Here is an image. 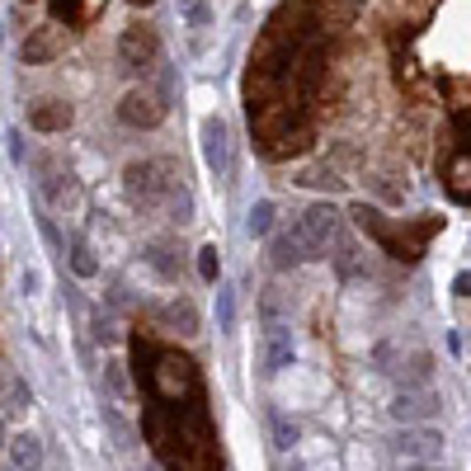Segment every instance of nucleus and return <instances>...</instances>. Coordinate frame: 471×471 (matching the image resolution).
Wrapping results in <instances>:
<instances>
[{
  "label": "nucleus",
  "instance_id": "nucleus-17",
  "mask_svg": "<svg viewBox=\"0 0 471 471\" xmlns=\"http://www.w3.org/2000/svg\"><path fill=\"white\" fill-rule=\"evenodd\" d=\"M217 331L222 335L236 331V293L227 288V283H217Z\"/></svg>",
  "mask_w": 471,
  "mask_h": 471
},
{
  "label": "nucleus",
  "instance_id": "nucleus-11",
  "mask_svg": "<svg viewBox=\"0 0 471 471\" xmlns=\"http://www.w3.org/2000/svg\"><path fill=\"white\" fill-rule=\"evenodd\" d=\"M10 462H14V471H43V439L14 434L10 439Z\"/></svg>",
  "mask_w": 471,
  "mask_h": 471
},
{
  "label": "nucleus",
  "instance_id": "nucleus-2",
  "mask_svg": "<svg viewBox=\"0 0 471 471\" xmlns=\"http://www.w3.org/2000/svg\"><path fill=\"white\" fill-rule=\"evenodd\" d=\"M297 236H302V245H306V255L321 259V255L335 245V236H340V213L331 208V203H316V208H306V213L297 217Z\"/></svg>",
  "mask_w": 471,
  "mask_h": 471
},
{
  "label": "nucleus",
  "instance_id": "nucleus-5",
  "mask_svg": "<svg viewBox=\"0 0 471 471\" xmlns=\"http://www.w3.org/2000/svg\"><path fill=\"white\" fill-rule=\"evenodd\" d=\"M392 453L401 462H439L443 457V434L429 424H405L401 434L392 439Z\"/></svg>",
  "mask_w": 471,
  "mask_h": 471
},
{
  "label": "nucleus",
  "instance_id": "nucleus-7",
  "mask_svg": "<svg viewBox=\"0 0 471 471\" xmlns=\"http://www.w3.org/2000/svg\"><path fill=\"white\" fill-rule=\"evenodd\" d=\"M118 118L128 122V128H141V132H151L166 122V104L151 95V90H128L118 99Z\"/></svg>",
  "mask_w": 471,
  "mask_h": 471
},
{
  "label": "nucleus",
  "instance_id": "nucleus-14",
  "mask_svg": "<svg viewBox=\"0 0 471 471\" xmlns=\"http://www.w3.org/2000/svg\"><path fill=\"white\" fill-rule=\"evenodd\" d=\"M48 198L57 203V208H71V213H80V203H86L80 198V184L71 175H52L48 179Z\"/></svg>",
  "mask_w": 471,
  "mask_h": 471
},
{
  "label": "nucleus",
  "instance_id": "nucleus-26",
  "mask_svg": "<svg viewBox=\"0 0 471 471\" xmlns=\"http://www.w3.org/2000/svg\"><path fill=\"white\" fill-rule=\"evenodd\" d=\"M405 471H443V466H434V462H411Z\"/></svg>",
  "mask_w": 471,
  "mask_h": 471
},
{
  "label": "nucleus",
  "instance_id": "nucleus-1",
  "mask_svg": "<svg viewBox=\"0 0 471 471\" xmlns=\"http://www.w3.org/2000/svg\"><path fill=\"white\" fill-rule=\"evenodd\" d=\"M175 189H179V166H175V160H166V156L132 160V166L122 170V194H128V203H132V208H141V213L170 203Z\"/></svg>",
  "mask_w": 471,
  "mask_h": 471
},
{
  "label": "nucleus",
  "instance_id": "nucleus-13",
  "mask_svg": "<svg viewBox=\"0 0 471 471\" xmlns=\"http://www.w3.org/2000/svg\"><path fill=\"white\" fill-rule=\"evenodd\" d=\"M67 259H71V274L76 278H99V255H95V245L86 236H71Z\"/></svg>",
  "mask_w": 471,
  "mask_h": 471
},
{
  "label": "nucleus",
  "instance_id": "nucleus-9",
  "mask_svg": "<svg viewBox=\"0 0 471 471\" xmlns=\"http://www.w3.org/2000/svg\"><path fill=\"white\" fill-rule=\"evenodd\" d=\"M293 358H297L293 331H288V325H274L269 344H264V367H269V373H283V367H293Z\"/></svg>",
  "mask_w": 471,
  "mask_h": 471
},
{
  "label": "nucleus",
  "instance_id": "nucleus-25",
  "mask_svg": "<svg viewBox=\"0 0 471 471\" xmlns=\"http://www.w3.org/2000/svg\"><path fill=\"white\" fill-rule=\"evenodd\" d=\"M457 293H462V297H471V274H462V278H457Z\"/></svg>",
  "mask_w": 471,
  "mask_h": 471
},
{
  "label": "nucleus",
  "instance_id": "nucleus-18",
  "mask_svg": "<svg viewBox=\"0 0 471 471\" xmlns=\"http://www.w3.org/2000/svg\"><path fill=\"white\" fill-rule=\"evenodd\" d=\"M198 274H203V283H222V255H217V245H203V250H198Z\"/></svg>",
  "mask_w": 471,
  "mask_h": 471
},
{
  "label": "nucleus",
  "instance_id": "nucleus-6",
  "mask_svg": "<svg viewBox=\"0 0 471 471\" xmlns=\"http://www.w3.org/2000/svg\"><path fill=\"white\" fill-rule=\"evenodd\" d=\"M439 392L434 386H405V392H396V401L386 405L392 411V420L396 424H424V420H434L439 415Z\"/></svg>",
  "mask_w": 471,
  "mask_h": 471
},
{
  "label": "nucleus",
  "instance_id": "nucleus-16",
  "mask_svg": "<svg viewBox=\"0 0 471 471\" xmlns=\"http://www.w3.org/2000/svg\"><path fill=\"white\" fill-rule=\"evenodd\" d=\"M160 316H166V325H175L179 335H198V312H194L189 302H170Z\"/></svg>",
  "mask_w": 471,
  "mask_h": 471
},
{
  "label": "nucleus",
  "instance_id": "nucleus-12",
  "mask_svg": "<svg viewBox=\"0 0 471 471\" xmlns=\"http://www.w3.org/2000/svg\"><path fill=\"white\" fill-rule=\"evenodd\" d=\"M306 259H312V255H306V245H302L297 227L283 231V236L274 240V269H297V264H306Z\"/></svg>",
  "mask_w": 471,
  "mask_h": 471
},
{
  "label": "nucleus",
  "instance_id": "nucleus-22",
  "mask_svg": "<svg viewBox=\"0 0 471 471\" xmlns=\"http://www.w3.org/2000/svg\"><path fill=\"white\" fill-rule=\"evenodd\" d=\"M5 141H10V160H14V166H24V137H19L14 128L5 132Z\"/></svg>",
  "mask_w": 471,
  "mask_h": 471
},
{
  "label": "nucleus",
  "instance_id": "nucleus-4",
  "mask_svg": "<svg viewBox=\"0 0 471 471\" xmlns=\"http://www.w3.org/2000/svg\"><path fill=\"white\" fill-rule=\"evenodd\" d=\"M198 147H203V166H208L213 179L231 175V128L222 118H203L198 128Z\"/></svg>",
  "mask_w": 471,
  "mask_h": 471
},
{
  "label": "nucleus",
  "instance_id": "nucleus-15",
  "mask_svg": "<svg viewBox=\"0 0 471 471\" xmlns=\"http://www.w3.org/2000/svg\"><path fill=\"white\" fill-rule=\"evenodd\" d=\"M274 198H255L250 203V217H245V231H250L255 240H264V236H269L274 231Z\"/></svg>",
  "mask_w": 471,
  "mask_h": 471
},
{
  "label": "nucleus",
  "instance_id": "nucleus-19",
  "mask_svg": "<svg viewBox=\"0 0 471 471\" xmlns=\"http://www.w3.org/2000/svg\"><path fill=\"white\" fill-rule=\"evenodd\" d=\"M0 392H5V411H29V405H33L29 386H19L14 377H5V382H0Z\"/></svg>",
  "mask_w": 471,
  "mask_h": 471
},
{
  "label": "nucleus",
  "instance_id": "nucleus-21",
  "mask_svg": "<svg viewBox=\"0 0 471 471\" xmlns=\"http://www.w3.org/2000/svg\"><path fill=\"white\" fill-rule=\"evenodd\" d=\"M19 293H24V297H38V293H43V274H38V269H24V274H19Z\"/></svg>",
  "mask_w": 471,
  "mask_h": 471
},
{
  "label": "nucleus",
  "instance_id": "nucleus-24",
  "mask_svg": "<svg viewBox=\"0 0 471 471\" xmlns=\"http://www.w3.org/2000/svg\"><path fill=\"white\" fill-rule=\"evenodd\" d=\"M109 382H113L118 396H128V382H122V367H118V363H109Z\"/></svg>",
  "mask_w": 471,
  "mask_h": 471
},
{
  "label": "nucleus",
  "instance_id": "nucleus-23",
  "mask_svg": "<svg viewBox=\"0 0 471 471\" xmlns=\"http://www.w3.org/2000/svg\"><path fill=\"white\" fill-rule=\"evenodd\" d=\"M274 434H278V448H293V443H297V429H293L288 420H278V424H274Z\"/></svg>",
  "mask_w": 471,
  "mask_h": 471
},
{
  "label": "nucleus",
  "instance_id": "nucleus-10",
  "mask_svg": "<svg viewBox=\"0 0 471 471\" xmlns=\"http://www.w3.org/2000/svg\"><path fill=\"white\" fill-rule=\"evenodd\" d=\"M61 48H67V33H61L57 24H43V29H33V33L24 38V61H48V57H57Z\"/></svg>",
  "mask_w": 471,
  "mask_h": 471
},
{
  "label": "nucleus",
  "instance_id": "nucleus-20",
  "mask_svg": "<svg viewBox=\"0 0 471 471\" xmlns=\"http://www.w3.org/2000/svg\"><path fill=\"white\" fill-rule=\"evenodd\" d=\"M147 264H151V269L156 274H166V278H179V269H175V264H170V250H166V245H147Z\"/></svg>",
  "mask_w": 471,
  "mask_h": 471
},
{
  "label": "nucleus",
  "instance_id": "nucleus-8",
  "mask_svg": "<svg viewBox=\"0 0 471 471\" xmlns=\"http://www.w3.org/2000/svg\"><path fill=\"white\" fill-rule=\"evenodd\" d=\"M29 128L33 132H67L71 128V104H61V99H38L29 109Z\"/></svg>",
  "mask_w": 471,
  "mask_h": 471
},
{
  "label": "nucleus",
  "instance_id": "nucleus-27",
  "mask_svg": "<svg viewBox=\"0 0 471 471\" xmlns=\"http://www.w3.org/2000/svg\"><path fill=\"white\" fill-rule=\"evenodd\" d=\"M128 5H137V10H147V5H156V0H128Z\"/></svg>",
  "mask_w": 471,
  "mask_h": 471
},
{
  "label": "nucleus",
  "instance_id": "nucleus-3",
  "mask_svg": "<svg viewBox=\"0 0 471 471\" xmlns=\"http://www.w3.org/2000/svg\"><path fill=\"white\" fill-rule=\"evenodd\" d=\"M118 61L128 71H147L160 61V33L151 24H128L118 33Z\"/></svg>",
  "mask_w": 471,
  "mask_h": 471
}]
</instances>
